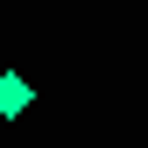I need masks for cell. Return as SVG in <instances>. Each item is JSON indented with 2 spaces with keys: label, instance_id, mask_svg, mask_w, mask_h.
Masks as SVG:
<instances>
[{
  "label": "cell",
  "instance_id": "1",
  "mask_svg": "<svg viewBox=\"0 0 148 148\" xmlns=\"http://www.w3.org/2000/svg\"><path fill=\"white\" fill-rule=\"evenodd\" d=\"M28 99H35V92H28L21 71H0V120H21V113H28Z\"/></svg>",
  "mask_w": 148,
  "mask_h": 148
}]
</instances>
